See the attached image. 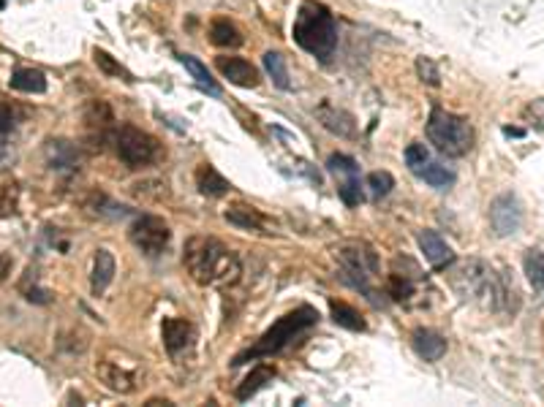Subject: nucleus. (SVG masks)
I'll list each match as a JSON object with an SVG mask.
<instances>
[{"label":"nucleus","instance_id":"1","mask_svg":"<svg viewBox=\"0 0 544 407\" xmlns=\"http://www.w3.org/2000/svg\"><path fill=\"white\" fill-rule=\"evenodd\" d=\"M183 261H186L188 274L199 286L229 288L242 274V266L232 250L218 239H207V237H193L188 242Z\"/></svg>","mask_w":544,"mask_h":407},{"label":"nucleus","instance_id":"2","mask_svg":"<svg viewBox=\"0 0 544 407\" xmlns=\"http://www.w3.org/2000/svg\"><path fill=\"white\" fill-rule=\"evenodd\" d=\"M292 36L308 55L319 58V60H329L335 46H338V22L324 3L305 0L297 11Z\"/></svg>","mask_w":544,"mask_h":407},{"label":"nucleus","instance_id":"3","mask_svg":"<svg viewBox=\"0 0 544 407\" xmlns=\"http://www.w3.org/2000/svg\"><path fill=\"white\" fill-rule=\"evenodd\" d=\"M457 288L463 291V296H468L471 302H476L482 310H490V313L512 310V296H517L514 286H509L484 261H468L457 277Z\"/></svg>","mask_w":544,"mask_h":407},{"label":"nucleus","instance_id":"4","mask_svg":"<svg viewBox=\"0 0 544 407\" xmlns=\"http://www.w3.org/2000/svg\"><path fill=\"white\" fill-rule=\"evenodd\" d=\"M316 323H319V313H316L313 307H308V304H302V307H297L294 313L278 318V320L259 337V342H256L253 347H248L245 353H240L232 364L234 367H240V364L250 362V359L275 356V353H280V350H286V347L292 345L299 334H305L308 329H313Z\"/></svg>","mask_w":544,"mask_h":407},{"label":"nucleus","instance_id":"5","mask_svg":"<svg viewBox=\"0 0 544 407\" xmlns=\"http://www.w3.org/2000/svg\"><path fill=\"white\" fill-rule=\"evenodd\" d=\"M427 139H430V144H435L438 152H444L449 158H460L471 150L474 131H471L466 117H457L447 109L435 106L430 112V120H427Z\"/></svg>","mask_w":544,"mask_h":407},{"label":"nucleus","instance_id":"6","mask_svg":"<svg viewBox=\"0 0 544 407\" xmlns=\"http://www.w3.org/2000/svg\"><path fill=\"white\" fill-rule=\"evenodd\" d=\"M335 258H338V266L343 269L346 283L359 288L368 299L375 302L370 280H373L375 271H378V256H375L373 247H368V244H362V242H348V244L338 247Z\"/></svg>","mask_w":544,"mask_h":407},{"label":"nucleus","instance_id":"7","mask_svg":"<svg viewBox=\"0 0 544 407\" xmlns=\"http://www.w3.org/2000/svg\"><path fill=\"white\" fill-rule=\"evenodd\" d=\"M98 380L114 394H134L142 383V362L125 350H107L95 367Z\"/></svg>","mask_w":544,"mask_h":407},{"label":"nucleus","instance_id":"8","mask_svg":"<svg viewBox=\"0 0 544 407\" xmlns=\"http://www.w3.org/2000/svg\"><path fill=\"white\" fill-rule=\"evenodd\" d=\"M112 141H114L117 158L128 168L150 166L161 158V144H158L156 136L144 134L134 125H123L117 134H112Z\"/></svg>","mask_w":544,"mask_h":407},{"label":"nucleus","instance_id":"9","mask_svg":"<svg viewBox=\"0 0 544 407\" xmlns=\"http://www.w3.org/2000/svg\"><path fill=\"white\" fill-rule=\"evenodd\" d=\"M405 166L414 177L425 180L430 188H438V190H449L454 185V171L447 168L444 163H438L433 158V152L427 150L425 144H411L405 150Z\"/></svg>","mask_w":544,"mask_h":407},{"label":"nucleus","instance_id":"10","mask_svg":"<svg viewBox=\"0 0 544 407\" xmlns=\"http://www.w3.org/2000/svg\"><path fill=\"white\" fill-rule=\"evenodd\" d=\"M128 237H131V242L139 247L144 256H161L164 247L169 244L171 231H169V223H166L164 217L144 215V217H139V220L131 226Z\"/></svg>","mask_w":544,"mask_h":407},{"label":"nucleus","instance_id":"11","mask_svg":"<svg viewBox=\"0 0 544 407\" xmlns=\"http://www.w3.org/2000/svg\"><path fill=\"white\" fill-rule=\"evenodd\" d=\"M326 168L329 174H335L341 185H338V193H341L343 204L348 207H359L365 201V193H362V180H359V166L354 158L348 155H329L326 161Z\"/></svg>","mask_w":544,"mask_h":407},{"label":"nucleus","instance_id":"12","mask_svg":"<svg viewBox=\"0 0 544 407\" xmlns=\"http://www.w3.org/2000/svg\"><path fill=\"white\" fill-rule=\"evenodd\" d=\"M490 223L496 228L498 237H509L517 234V228L523 226V210L517 204V198L503 193L490 204Z\"/></svg>","mask_w":544,"mask_h":407},{"label":"nucleus","instance_id":"13","mask_svg":"<svg viewBox=\"0 0 544 407\" xmlns=\"http://www.w3.org/2000/svg\"><path fill=\"white\" fill-rule=\"evenodd\" d=\"M215 65H218V71L223 74V79H229L237 87L250 90V87H259V82H262L256 65H250V63L242 60V58H218Z\"/></svg>","mask_w":544,"mask_h":407},{"label":"nucleus","instance_id":"14","mask_svg":"<svg viewBox=\"0 0 544 407\" xmlns=\"http://www.w3.org/2000/svg\"><path fill=\"white\" fill-rule=\"evenodd\" d=\"M417 242H420V250L425 253L427 264H430L433 269H447V266L454 264V250L447 244V239H444L441 234H435V231H422L420 237H417Z\"/></svg>","mask_w":544,"mask_h":407},{"label":"nucleus","instance_id":"15","mask_svg":"<svg viewBox=\"0 0 544 407\" xmlns=\"http://www.w3.org/2000/svg\"><path fill=\"white\" fill-rule=\"evenodd\" d=\"M161 337H164V345L169 350V356H180L193 342V326L183 318H166L161 326Z\"/></svg>","mask_w":544,"mask_h":407},{"label":"nucleus","instance_id":"16","mask_svg":"<svg viewBox=\"0 0 544 407\" xmlns=\"http://www.w3.org/2000/svg\"><path fill=\"white\" fill-rule=\"evenodd\" d=\"M44 152H47L49 168H55V171H74L79 166V150L71 141H65V139L47 141V150Z\"/></svg>","mask_w":544,"mask_h":407},{"label":"nucleus","instance_id":"17","mask_svg":"<svg viewBox=\"0 0 544 407\" xmlns=\"http://www.w3.org/2000/svg\"><path fill=\"white\" fill-rule=\"evenodd\" d=\"M114 271H117V264H114V256L109 253V250H95L93 256V271H90V288H93L95 296H101L109 286H112V280H114Z\"/></svg>","mask_w":544,"mask_h":407},{"label":"nucleus","instance_id":"18","mask_svg":"<svg viewBox=\"0 0 544 407\" xmlns=\"http://www.w3.org/2000/svg\"><path fill=\"white\" fill-rule=\"evenodd\" d=\"M411 345L417 350V356H422L425 362H438L447 353V340L433 329H417L411 334Z\"/></svg>","mask_w":544,"mask_h":407},{"label":"nucleus","instance_id":"19","mask_svg":"<svg viewBox=\"0 0 544 407\" xmlns=\"http://www.w3.org/2000/svg\"><path fill=\"white\" fill-rule=\"evenodd\" d=\"M223 217H226L232 226L242 228V231H259V228L265 226V215L256 210V207H250V204H242V201L229 204L226 212H223Z\"/></svg>","mask_w":544,"mask_h":407},{"label":"nucleus","instance_id":"20","mask_svg":"<svg viewBox=\"0 0 544 407\" xmlns=\"http://www.w3.org/2000/svg\"><path fill=\"white\" fill-rule=\"evenodd\" d=\"M319 120H321V125H324L329 134H335V136H354V117L348 114V112H343V109H335V106H329V104H321L319 106Z\"/></svg>","mask_w":544,"mask_h":407},{"label":"nucleus","instance_id":"21","mask_svg":"<svg viewBox=\"0 0 544 407\" xmlns=\"http://www.w3.org/2000/svg\"><path fill=\"white\" fill-rule=\"evenodd\" d=\"M19 180L11 171H0V220L14 217L19 212Z\"/></svg>","mask_w":544,"mask_h":407},{"label":"nucleus","instance_id":"22","mask_svg":"<svg viewBox=\"0 0 544 407\" xmlns=\"http://www.w3.org/2000/svg\"><path fill=\"white\" fill-rule=\"evenodd\" d=\"M210 41L220 46V49H237V46H242V33H240V28L234 22L218 16L210 25Z\"/></svg>","mask_w":544,"mask_h":407},{"label":"nucleus","instance_id":"23","mask_svg":"<svg viewBox=\"0 0 544 407\" xmlns=\"http://www.w3.org/2000/svg\"><path fill=\"white\" fill-rule=\"evenodd\" d=\"M196 188H199V193L204 196H226L229 193V182L223 180L220 174L215 171V166H210V163H202V166L196 168Z\"/></svg>","mask_w":544,"mask_h":407},{"label":"nucleus","instance_id":"24","mask_svg":"<svg viewBox=\"0 0 544 407\" xmlns=\"http://www.w3.org/2000/svg\"><path fill=\"white\" fill-rule=\"evenodd\" d=\"M11 90L16 92H28V95H38V92L47 90V76L36 68H16L11 79H9Z\"/></svg>","mask_w":544,"mask_h":407},{"label":"nucleus","instance_id":"25","mask_svg":"<svg viewBox=\"0 0 544 407\" xmlns=\"http://www.w3.org/2000/svg\"><path fill=\"white\" fill-rule=\"evenodd\" d=\"M272 377H275V367H256V369L242 380V386H237L234 396H237L240 402H245V399H250L259 389H265L267 383H272Z\"/></svg>","mask_w":544,"mask_h":407},{"label":"nucleus","instance_id":"26","mask_svg":"<svg viewBox=\"0 0 544 407\" xmlns=\"http://www.w3.org/2000/svg\"><path fill=\"white\" fill-rule=\"evenodd\" d=\"M85 122H87V128H93L104 136L109 131V125L114 122V114H112L107 101H90L85 106Z\"/></svg>","mask_w":544,"mask_h":407},{"label":"nucleus","instance_id":"27","mask_svg":"<svg viewBox=\"0 0 544 407\" xmlns=\"http://www.w3.org/2000/svg\"><path fill=\"white\" fill-rule=\"evenodd\" d=\"M329 310H332V320L343 326V329H348V332H362L365 329V318L359 315L357 310L351 307V304L346 302H329Z\"/></svg>","mask_w":544,"mask_h":407},{"label":"nucleus","instance_id":"28","mask_svg":"<svg viewBox=\"0 0 544 407\" xmlns=\"http://www.w3.org/2000/svg\"><path fill=\"white\" fill-rule=\"evenodd\" d=\"M180 63L186 65V71L196 79V85H199L202 90H207L210 95H220L218 85L213 82V76H210V71H207V65H204L202 60H196L193 55H180Z\"/></svg>","mask_w":544,"mask_h":407},{"label":"nucleus","instance_id":"29","mask_svg":"<svg viewBox=\"0 0 544 407\" xmlns=\"http://www.w3.org/2000/svg\"><path fill=\"white\" fill-rule=\"evenodd\" d=\"M265 71L270 74V79L275 82L278 90H292V79L286 71V60L280 52H267L265 55Z\"/></svg>","mask_w":544,"mask_h":407},{"label":"nucleus","instance_id":"30","mask_svg":"<svg viewBox=\"0 0 544 407\" xmlns=\"http://www.w3.org/2000/svg\"><path fill=\"white\" fill-rule=\"evenodd\" d=\"M93 60H95V65H98V71H101V74L114 76V79H123V82H134L131 71L123 68V65L114 60L109 52H104V49H93Z\"/></svg>","mask_w":544,"mask_h":407},{"label":"nucleus","instance_id":"31","mask_svg":"<svg viewBox=\"0 0 544 407\" xmlns=\"http://www.w3.org/2000/svg\"><path fill=\"white\" fill-rule=\"evenodd\" d=\"M523 266H526V274H528L530 286L544 288V250H530L526 261H523Z\"/></svg>","mask_w":544,"mask_h":407},{"label":"nucleus","instance_id":"32","mask_svg":"<svg viewBox=\"0 0 544 407\" xmlns=\"http://www.w3.org/2000/svg\"><path fill=\"white\" fill-rule=\"evenodd\" d=\"M387 291L395 302H408V299L414 296V283H411L405 274H398V271H395V274H389Z\"/></svg>","mask_w":544,"mask_h":407},{"label":"nucleus","instance_id":"33","mask_svg":"<svg viewBox=\"0 0 544 407\" xmlns=\"http://www.w3.org/2000/svg\"><path fill=\"white\" fill-rule=\"evenodd\" d=\"M368 188H370V193L375 198L387 196L389 190L395 188V177L389 174V171H373L370 177H368Z\"/></svg>","mask_w":544,"mask_h":407},{"label":"nucleus","instance_id":"34","mask_svg":"<svg viewBox=\"0 0 544 407\" xmlns=\"http://www.w3.org/2000/svg\"><path fill=\"white\" fill-rule=\"evenodd\" d=\"M417 74H420L422 82H427L430 87H438V85H441L438 68H435V63L430 60V58H420V60H417Z\"/></svg>","mask_w":544,"mask_h":407},{"label":"nucleus","instance_id":"35","mask_svg":"<svg viewBox=\"0 0 544 407\" xmlns=\"http://www.w3.org/2000/svg\"><path fill=\"white\" fill-rule=\"evenodd\" d=\"M526 120H530V125H536V128H544V98L539 101H533V104L526 106Z\"/></svg>","mask_w":544,"mask_h":407},{"label":"nucleus","instance_id":"36","mask_svg":"<svg viewBox=\"0 0 544 407\" xmlns=\"http://www.w3.org/2000/svg\"><path fill=\"white\" fill-rule=\"evenodd\" d=\"M16 125V117H14V109L9 104H0V136L3 134H11Z\"/></svg>","mask_w":544,"mask_h":407},{"label":"nucleus","instance_id":"37","mask_svg":"<svg viewBox=\"0 0 544 407\" xmlns=\"http://www.w3.org/2000/svg\"><path fill=\"white\" fill-rule=\"evenodd\" d=\"M6 158H9V144H6V141H0V163H3Z\"/></svg>","mask_w":544,"mask_h":407},{"label":"nucleus","instance_id":"38","mask_svg":"<svg viewBox=\"0 0 544 407\" xmlns=\"http://www.w3.org/2000/svg\"><path fill=\"white\" fill-rule=\"evenodd\" d=\"M3 3H6V0H0V6H3Z\"/></svg>","mask_w":544,"mask_h":407}]
</instances>
